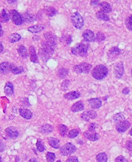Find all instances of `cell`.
I'll use <instances>...</instances> for the list:
<instances>
[{"instance_id": "obj_1", "label": "cell", "mask_w": 132, "mask_h": 162, "mask_svg": "<svg viewBox=\"0 0 132 162\" xmlns=\"http://www.w3.org/2000/svg\"><path fill=\"white\" fill-rule=\"evenodd\" d=\"M108 74V71L106 67L103 65H99L95 67L92 71V77L97 80H102L105 78Z\"/></svg>"}, {"instance_id": "obj_2", "label": "cell", "mask_w": 132, "mask_h": 162, "mask_svg": "<svg viewBox=\"0 0 132 162\" xmlns=\"http://www.w3.org/2000/svg\"><path fill=\"white\" fill-rule=\"evenodd\" d=\"M89 45L85 43H80L71 49L72 53L79 56H86Z\"/></svg>"}, {"instance_id": "obj_3", "label": "cell", "mask_w": 132, "mask_h": 162, "mask_svg": "<svg viewBox=\"0 0 132 162\" xmlns=\"http://www.w3.org/2000/svg\"><path fill=\"white\" fill-rule=\"evenodd\" d=\"M53 52L54 47L45 42L42 45V47L39 50V54L43 60L47 61L51 56Z\"/></svg>"}, {"instance_id": "obj_4", "label": "cell", "mask_w": 132, "mask_h": 162, "mask_svg": "<svg viewBox=\"0 0 132 162\" xmlns=\"http://www.w3.org/2000/svg\"><path fill=\"white\" fill-rule=\"evenodd\" d=\"M72 23L77 29H81L84 24V21L80 14L77 12L73 13L71 15Z\"/></svg>"}, {"instance_id": "obj_5", "label": "cell", "mask_w": 132, "mask_h": 162, "mask_svg": "<svg viewBox=\"0 0 132 162\" xmlns=\"http://www.w3.org/2000/svg\"><path fill=\"white\" fill-rule=\"evenodd\" d=\"M92 65L90 64L83 62L79 65H76L73 67V71L76 73L87 74L91 69Z\"/></svg>"}, {"instance_id": "obj_6", "label": "cell", "mask_w": 132, "mask_h": 162, "mask_svg": "<svg viewBox=\"0 0 132 162\" xmlns=\"http://www.w3.org/2000/svg\"><path fill=\"white\" fill-rule=\"evenodd\" d=\"M76 149V147L72 143H67L61 148L60 152L63 156H67L74 153Z\"/></svg>"}, {"instance_id": "obj_7", "label": "cell", "mask_w": 132, "mask_h": 162, "mask_svg": "<svg viewBox=\"0 0 132 162\" xmlns=\"http://www.w3.org/2000/svg\"><path fill=\"white\" fill-rule=\"evenodd\" d=\"M11 19L16 25H21L22 24L24 20L20 14L16 10H12L10 13Z\"/></svg>"}, {"instance_id": "obj_8", "label": "cell", "mask_w": 132, "mask_h": 162, "mask_svg": "<svg viewBox=\"0 0 132 162\" xmlns=\"http://www.w3.org/2000/svg\"><path fill=\"white\" fill-rule=\"evenodd\" d=\"M116 128L119 132H124L127 131L131 126L130 122L125 119L116 122Z\"/></svg>"}, {"instance_id": "obj_9", "label": "cell", "mask_w": 132, "mask_h": 162, "mask_svg": "<svg viewBox=\"0 0 132 162\" xmlns=\"http://www.w3.org/2000/svg\"><path fill=\"white\" fill-rule=\"evenodd\" d=\"M124 65L122 62L116 63L114 67V75L116 78H120L124 73Z\"/></svg>"}, {"instance_id": "obj_10", "label": "cell", "mask_w": 132, "mask_h": 162, "mask_svg": "<svg viewBox=\"0 0 132 162\" xmlns=\"http://www.w3.org/2000/svg\"><path fill=\"white\" fill-rule=\"evenodd\" d=\"M97 114L95 111H89L84 112L81 115V118L85 121H89L91 119H95L97 117Z\"/></svg>"}, {"instance_id": "obj_11", "label": "cell", "mask_w": 132, "mask_h": 162, "mask_svg": "<svg viewBox=\"0 0 132 162\" xmlns=\"http://www.w3.org/2000/svg\"><path fill=\"white\" fill-rule=\"evenodd\" d=\"M84 136L86 138L92 141H97L100 139V135L97 133H96L94 131H87L85 132L84 133Z\"/></svg>"}, {"instance_id": "obj_12", "label": "cell", "mask_w": 132, "mask_h": 162, "mask_svg": "<svg viewBox=\"0 0 132 162\" xmlns=\"http://www.w3.org/2000/svg\"><path fill=\"white\" fill-rule=\"evenodd\" d=\"M44 37L47 40V42L53 46V47H55L56 45V38L54 34L51 33L47 32L44 34Z\"/></svg>"}, {"instance_id": "obj_13", "label": "cell", "mask_w": 132, "mask_h": 162, "mask_svg": "<svg viewBox=\"0 0 132 162\" xmlns=\"http://www.w3.org/2000/svg\"><path fill=\"white\" fill-rule=\"evenodd\" d=\"M82 36L84 40L86 42H93L95 41V35L92 30H85Z\"/></svg>"}, {"instance_id": "obj_14", "label": "cell", "mask_w": 132, "mask_h": 162, "mask_svg": "<svg viewBox=\"0 0 132 162\" xmlns=\"http://www.w3.org/2000/svg\"><path fill=\"white\" fill-rule=\"evenodd\" d=\"M89 105L93 109H99L102 105V101L99 98H92L88 100Z\"/></svg>"}, {"instance_id": "obj_15", "label": "cell", "mask_w": 132, "mask_h": 162, "mask_svg": "<svg viewBox=\"0 0 132 162\" xmlns=\"http://www.w3.org/2000/svg\"><path fill=\"white\" fill-rule=\"evenodd\" d=\"M7 135L11 139H15L19 136V132L14 127H8L5 130Z\"/></svg>"}, {"instance_id": "obj_16", "label": "cell", "mask_w": 132, "mask_h": 162, "mask_svg": "<svg viewBox=\"0 0 132 162\" xmlns=\"http://www.w3.org/2000/svg\"><path fill=\"white\" fill-rule=\"evenodd\" d=\"M80 97V93L78 91H72L70 92H68L67 93H66L64 95V97L67 100H75L76 99H78Z\"/></svg>"}, {"instance_id": "obj_17", "label": "cell", "mask_w": 132, "mask_h": 162, "mask_svg": "<svg viewBox=\"0 0 132 162\" xmlns=\"http://www.w3.org/2000/svg\"><path fill=\"white\" fill-rule=\"evenodd\" d=\"M121 52L120 50L117 47H114L112 48L108 52V56L112 59H114L118 56Z\"/></svg>"}, {"instance_id": "obj_18", "label": "cell", "mask_w": 132, "mask_h": 162, "mask_svg": "<svg viewBox=\"0 0 132 162\" xmlns=\"http://www.w3.org/2000/svg\"><path fill=\"white\" fill-rule=\"evenodd\" d=\"M84 109L83 104L81 101H77L74 103L71 107V111L73 112H78L83 111Z\"/></svg>"}, {"instance_id": "obj_19", "label": "cell", "mask_w": 132, "mask_h": 162, "mask_svg": "<svg viewBox=\"0 0 132 162\" xmlns=\"http://www.w3.org/2000/svg\"><path fill=\"white\" fill-rule=\"evenodd\" d=\"M19 113L22 118L26 119H30L32 116V112L30 111L29 110L25 109H20Z\"/></svg>"}, {"instance_id": "obj_20", "label": "cell", "mask_w": 132, "mask_h": 162, "mask_svg": "<svg viewBox=\"0 0 132 162\" xmlns=\"http://www.w3.org/2000/svg\"><path fill=\"white\" fill-rule=\"evenodd\" d=\"M100 7L101 11L105 13H109L112 11V7L107 2H102L100 3Z\"/></svg>"}, {"instance_id": "obj_21", "label": "cell", "mask_w": 132, "mask_h": 162, "mask_svg": "<svg viewBox=\"0 0 132 162\" xmlns=\"http://www.w3.org/2000/svg\"><path fill=\"white\" fill-rule=\"evenodd\" d=\"M29 55H30V60L32 62L38 63L39 62L35 48L33 46H30L29 48Z\"/></svg>"}, {"instance_id": "obj_22", "label": "cell", "mask_w": 132, "mask_h": 162, "mask_svg": "<svg viewBox=\"0 0 132 162\" xmlns=\"http://www.w3.org/2000/svg\"><path fill=\"white\" fill-rule=\"evenodd\" d=\"M44 28H45V25L43 24H38V25H35L34 26L30 27L28 28V30L31 33H36L44 30Z\"/></svg>"}, {"instance_id": "obj_23", "label": "cell", "mask_w": 132, "mask_h": 162, "mask_svg": "<svg viewBox=\"0 0 132 162\" xmlns=\"http://www.w3.org/2000/svg\"><path fill=\"white\" fill-rule=\"evenodd\" d=\"M5 93L7 96H11L14 93L13 84L11 82H7L5 86Z\"/></svg>"}, {"instance_id": "obj_24", "label": "cell", "mask_w": 132, "mask_h": 162, "mask_svg": "<svg viewBox=\"0 0 132 162\" xmlns=\"http://www.w3.org/2000/svg\"><path fill=\"white\" fill-rule=\"evenodd\" d=\"M10 71V64L7 62H3L0 64V73L6 74Z\"/></svg>"}, {"instance_id": "obj_25", "label": "cell", "mask_w": 132, "mask_h": 162, "mask_svg": "<svg viewBox=\"0 0 132 162\" xmlns=\"http://www.w3.org/2000/svg\"><path fill=\"white\" fill-rule=\"evenodd\" d=\"M48 142L49 145L52 148L57 149L60 148V141L58 139L54 137H51L48 139Z\"/></svg>"}, {"instance_id": "obj_26", "label": "cell", "mask_w": 132, "mask_h": 162, "mask_svg": "<svg viewBox=\"0 0 132 162\" xmlns=\"http://www.w3.org/2000/svg\"><path fill=\"white\" fill-rule=\"evenodd\" d=\"M10 71H11V72L14 74H18L22 73L24 69L22 67H17L14 64H10Z\"/></svg>"}, {"instance_id": "obj_27", "label": "cell", "mask_w": 132, "mask_h": 162, "mask_svg": "<svg viewBox=\"0 0 132 162\" xmlns=\"http://www.w3.org/2000/svg\"><path fill=\"white\" fill-rule=\"evenodd\" d=\"M18 52H19V55L22 58H26L28 56V51L24 46L20 45L18 47Z\"/></svg>"}, {"instance_id": "obj_28", "label": "cell", "mask_w": 132, "mask_h": 162, "mask_svg": "<svg viewBox=\"0 0 132 162\" xmlns=\"http://www.w3.org/2000/svg\"><path fill=\"white\" fill-rule=\"evenodd\" d=\"M53 127L48 124L43 125L41 127L40 131L43 133H49L53 131Z\"/></svg>"}, {"instance_id": "obj_29", "label": "cell", "mask_w": 132, "mask_h": 162, "mask_svg": "<svg viewBox=\"0 0 132 162\" xmlns=\"http://www.w3.org/2000/svg\"><path fill=\"white\" fill-rule=\"evenodd\" d=\"M96 17L99 19L104 20V21H108L109 20V16L103 12L102 11H99L98 12H97Z\"/></svg>"}, {"instance_id": "obj_30", "label": "cell", "mask_w": 132, "mask_h": 162, "mask_svg": "<svg viewBox=\"0 0 132 162\" xmlns=\"http://www.w3.org/2000/svg\"><path fill=\"white\" fill-rule=\"evenodd\" d=\"M96 159L98 162H107L108 156L105 152H101L96 155Z\"/></svg>"}, {"instance_id": "obj_31", "label": "cell", "mask_w": 132, "mask_h": 162, "mask_svg": "<svg viewBox=\"0 0 132 162\" xmlns=\"http://www.w3.org/2000/svg\"><path fill=\"white\" fill-rule=\"evenodd\" d=\"M58 130L62 136H64L68 131V128L64 124H60L58 126Z\"/></svg>"}, {"instance_id": "obj_32", "label": "cell", "mask_w": 132, "mask_h": 162, "mask_svg": "<svg viewBox=\"0 0 132 162\" xmlns=\"http://www.w3.org/2000/svg\"><path fill=\"white\" fill-rule=\"evenodd\" d=\"M9 20V17L5 9H3L0 14V21L3 23H6Z\"/></svg>"}, {"instance_id": "obj_33", "label": "cell", "mask_w": 132, "mask_h": 162, "mask_svg": "<svg viewBox=\"0 0 132 162\" xmlns=\"http://www.w3.org/2000/svg\"><path fill=\"white\" fill-rule=\"evenodd\" d=\"M68 70L64 68H60L58 71V76L61 78H64L68 75Z\"/></svg>"}, {"instance_id": "obj_34", "label": "cell", "mask_w": 132, "mask_h": 162, "mask_svg": "<svg viewBox=\"0 0 132 162\" xmlns=\"http://www.w3.org/2000/svg\"><path fill=\"white\" fill-rule=\"evenodd\" d=\"M21 39V36L18 33H13L9 37V41L10 42L14 43L18 42Z\"/></svg>"}, {"instance_id": "obj_35", "label": "cell", "mask_w": 132, "mask_h": 162, "mask_svg": "<svg viewBox=\"0 0 132 162\" xmlns=\"http://www.w3.org/2000/svg\"><path fill=\"white\" fill-rule=\"evenodd\" d=\"M45 12H46L47 15L49 17L53 16L56 14V10L55 9V8H54L53 7H51V6L45 9Z\"/></svg>"}, {"instance_id": "obj_36", "label": "cell", "mask_w": 132, "mask_h": 162, "mask_svg": "<svg viewBox=\"0 0 132 162\" xmlns=\"http://www.w3.org/2000/svg\"><path fill=\"white\" fill-rule=\"evenodd\" d=\"M46 159L48 162H54L56 159V155L53 152H48L46 154Z\"/></svg>"}, {"instance_id": "obj_37", "label": "cell", "mask_w": 132, "mask_h": 162, "mask_svg": "<svg viewBox=\"0 0 132 162\" xmlns=\"http://www.w3.org/2000/svg\"><path fill=\"white\" fill-rule=\"evenodd\" d=\"M105 39V36L104 35V33H102V32H98L96 36H95V41L98 42H101L102 41H104Z\"/></svg>"}, {"instance_id": "obj_38", "label": "cell", "mask_w": 132, "mask_h": 162, "mask_svg": "<svg viewBox=\"0 0 132 162\" xmlns=\"http://www.w3.org/2000/svg\"><path fill=\"white\" fill-rule=\"evenodd\" d=\"M79 130H77V129H73V130H72L71 131H70L69 133H68V137L71 139H73V138H74L76 137H77L79 134Z\"/></svg>"}, {"instance_id": "obj_39", "label": "cell", "mask_w": 132, "mask_h": 162, "mask_svg": "<svg viewBox=\"0 0 132 162\" xmlns=\"http://www.w3.org/2000/svg\"><path fill=\"white\" fill-rule=\"evenodd\" d=\"M37 147L38 150L40 152H44L45 150V147L43 144V142L41 139H38L37 142Z\"/></svg>"}, {"instance_id": "obj_40", "label": "cell", "mask_w": 132, "mask_h": 162, "mask_svg": "<svg viewBox=\"0 0 132 162\" xmlns=\"http://www.w3.org/2000/svg\"><path fill=\"white\" fill-rule=\"evenodd\" d=\"M126 26L129 30L132 31V15L127 17V18L126 19Z\"/></svg>"}, {"instance_id": "obj_41", "label": "cell", "mask_w": 132, "mask_h": 162, "mask_svg": "<svg viewBox=\"0 0 132 162\" xmlns=\"http://www.w3.org/2000/svg\"><path fill=\"white\" fill-rule=\"evenodd\" d=\"M114 121L115 122H118L124 119V117L123 116V115L121 113H119L115 115V116L114 117Z\"/></svg>"}, {"instance_id": "obj_42", "label": "cell", "mask_w": 132, "mask_h": 162, "mask_svg": "<svg viewBox=\"0 0 132 162\" xmlns=\"http://www.w3.org/2000/svg\"><path fill=\"white\" fill-rule=\"evenodd\" d=\"M70 81L68 80H65L62 84V89L63 91H66L69 86Z\"/></svg>"}, {"instance_id": "obj_43", "label": "cell", "mask_w": 132, "mask_h": 162, "mask_svg": "<svg viewBox=\"0 0 132 162\" xmlns=\"http://www.w3.org/2000/svg\"><path fill=\"white\" fill-rule=\"evenodd\" d=\"M115 162H128V160L123 156H119L118 157L116 158L115 160Z\"/></svg>"}, {"instance_id": "obj_44", "label": "cell", "mask_w": 132, "mask_h": 162, "mask_svg": "<svg viewBox=\"0 0 132 162\" xmlns=\"http://www.w3.org/2000/svg\"><path fill=\"white\" fill-rule=\"evenodd\" d=\"M66 162H79V160L76 157H71L67 160Z\"/></svg>"}, {"instance_id": "obj_45", "label": "cell", "mask_w": 132, "mask_h": 162, "mask_svg": "<svg viewBox=\"0 0 132 162\" xmlns=\"http://www.w3.org/2000/svg\"><path fill=\"white\" fill-rule=\"evenodd\" d=\"M64 41L66 42L67 45H70L72 41V38L71 36H68L65 39Z\"/></svg>"}, {"instance_id": "obj_46", "label": "cell", "mask_w": 132, "mask_h": 162, "mask_svg": "<svg viewBox=\"0 0 132 162\" xmlns=\"http://www.w3.org/2000/svg\"><path fill=\"white\" fill-rule=\"evenodd\" d=\"M126 146L127 148V149L129 152H132V141H128L127 142Z\"/></svg>"}, {"instance_id": "obj_47", "label": "cell", "mask_w": 132, "mask_h": 162, "mask_svg": "<svg viewBox=\"0 0 132 162\" xmlns=\"http://www.w3.org/2000/svg\"><path fill=\"white\" fill-rule=\"evenodd\" d=\"M6 146L5 143L0 140V152H3L5 150Z\"/></svg>"}, {"instance_id": "obj_48", "label": "cell", "mask_w": 132, "mask_h": 162, "mask_svg": "<svg viewBox=\"0 0 132 162\" xmlns=\"http://www.w3.org/2000/svg\"><path fill=\"white\" fill-rule=\"evenodd\" d=\"M95 128H96V124H94V123H91L90 125V126H89V130H88V131H94Z\"/></svg>"}, {"instance_id": "obj_49", "label": "cell", "mask_w": 132, "mask_h": 162, "mask_svg": "<svg viewBox=\"0 0 132 162\" xmlns=\"http://www.w3.org/2000/svg\"><path fill=\"white\" fill-rule=\"evenodd\" d=\"M129 92H130V90H129V89L128 88H125V89H124L123 90V91H122L123 93L124 94V95H127V94H128V93H129Z\"/></svg>"}, {"instance_id": "obj_50", "label": "cell", "mask_w": 132, "mask_h": 162, "mask_svg": "<svg viewBox=\"0 0 132 162\" xmlns=\"http://www.w3.org/2000/svg\"><path fill=\"white\" fill-rule=\"evenodd\" d=\"M100 2L99 1H92L91 2V4L92 6H96L99 5Z\"/></svg>"}, {"instance_id": "obj_51", "label": "cell", "mask_w": 132, "mask_h": 162, "mask_svg": "<svg viewBox=\"0 0 132 162\" xmlns=\"http://www.w3.org/2000/svg\"><path fill=\"white\" fill-rule=\"evenodd\" d=\"M3 50V47L2 43L0 42V53L2 52Z\"/></svg>"}, {"instance_id": "obj_52", "label": "cell", "mask_w": 132, "mask_h": 162, "mask_svg": "<svg viewBox=\"0 0 132 162\" xmlns=\"http://www.w3.org/2000/svg\"><path fill=\"white\" fill-rule=\"evenodd\" d=\"M2 34H3V31H2L1 25V24H0V37L2 35Z\"/></svg>"}, {"instance_id": "obj_53", "label": "cell", "mask_w": 132, "mask_h": 162, "mask_svg": "<svg viewBox=\"0 0 132 162\" xmlns=\"http://www.w3.org/2000/svg\"><path fill=\"white\" fill-rule=\"evenodd\" d=\"M29 162H37V161L35 159H31L29 161Z\"/></svg>"}, {"instance_id": "obj_54", "label": "cell", "mask_w": 132, "mask_h": 162, "mask_svg": "<svg viewBox=\"0 0 132 162\" xmlns=\"http://www.w3.org/2000/svg\"><path fill=\"white\" fill-rule=\"evenodd\" d=\"M0 162H2V159L1 157H0Z\"/></svg>"}, {"instance_id": "obj_55", "label": "cell", "mask_w": 132, "mask_h": 162, "mask_svg": "<svg viewBox=\"0 0 132 162\" xmlns=\"http://www.w3.org/2000/svg\"><path fill=\"white\" fill-rule=\"evenodd\" d=\"M57 162H61V161H60V160H59V161H58Z\"/></svg>"}]
</instances>
